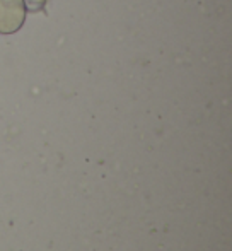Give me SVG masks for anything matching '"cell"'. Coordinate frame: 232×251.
Returning <instances> with one entry per match:
<instances>
[{"mask_svg":"<svg viewBox=\"0 0 232 251\" xmlns=\"http://www.w3.org/2000/svg\"><path fill=\"white\" fill-rule=\"evenodd\" d=\"M26 21L24 0H0V34H12Z\"/></svg>","mask_w":232,"mask_h":251,"instance_id":"cell-1","label":"cell"},{"mask_svg":"<svg viewBox=\"0 0 232 251\" xmlns=\"http://www.w3.org/2000/svg\"><path fill=\"white\" fill-rule=\"evenodd\" d=\"M24 2L29 5V10H40V9H43V5L48 0H24Z\"/></svg>","mask_w":232,"mask_h":251,"instance_id":"cell-2","label":"cell"}]
</instances>
